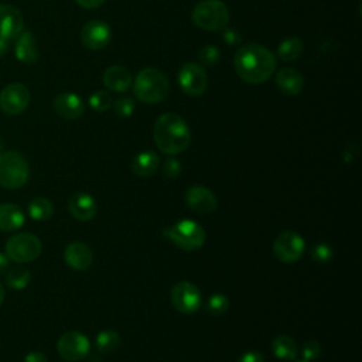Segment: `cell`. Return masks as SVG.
Wrapping results in <instances>:
<instances>
[{
    "label": "cell",
    "instance_id": "1",
    "mask_svg": "<svg viewBox=\"0 0 362 362\" xmlns=\"http://www.w3.org/2000/svg\"><path fill=\"white\" fill-rule=\"evenodd\" d=\"M233 67L239 78L248 84L266 82L276 70V57L261 44L243 46L235 54Z\"/></svg>",
    "mask_w": 362,
    "mask_h": 362
},
{
    "label": "cell",
    "instance_id": "2",
    "mask_svg": "<svg viewBox=\"0 0 362 362\" xmlns=\"http://www.w3.org/2000/svg\"><path fill=\"white\" fill-rule=\"evenodd\" d=\"M153 138L162 153L176 156L190 146L191 131L180 115L167 112L157 117L153 128Z\"/></svg>",
    "mask_w": 362,
    "mask_h": 362
},
{
    "label": "cell",
    "instance_id": "3",
    "mask_svg": "<svg viewBox=\"0 0 362 362\" xmlns=\"http://www.w3.org/2000/svg\"><path fill=\"white\" fill-rule=\"evenodd\" d=\"M134 92L143 103H160L169 96L170 84L160 70L149 67L138 74L134 82Z\"/></svg>",
    "mask_w": 362,
    "mask_h": 362
},
{
    "label": "cell",
    "instance_id": "4",
    "mask_svg": "<svg viewBox=\"0 0 362 362\" xmlns=\"http://www.w3.org/2000/svg\"><path fill=\"white\" fill-rule=\"evenodd\" d=\"M30 177V167L26 157L16 152L0 153V187L6 190L22 188Z\"/></svg>",
    "mask_w": 362,
    "mask_h": 362
},
{
    "label": "cell",
    "instance_id": "5",
    "mask_svg": "<svg viewBox=\"0 0 362 362\" xmlns=\"http://www.w3.org/2000/svg\"><path fill=\"white\" fill-rule=\"evenodd\" d=\"M163 236L183 250V251H197L202 248L205 243V229L191 219H181L174 225L163 229Z\"/></svg>",
    "mask_w": 362,
    "mask_h": 362
},
{
    "label": "cell",
    "instance_id": "6",
    "mask_svg": "<svg viewBox=\"0 0 362 362\" xmlns=\"http://www.w3.org/2000/svg\"><path fill=\"white\" fill-rule=\"evenodd\" d=\"M191 18L197 27L205 32H219L229 23V11L221 0H202L194 8Z\"/></svg>",
    "mask_w": 362,
    "mask_h": 362
},
{
    "label": "cell",
    "instance_id": "7",
    "mask_svg": "<svg viewBox=\"0 0 362 362\" xmlns=\"http://www.w3.org/2000/svg\"><path fill=\"white\" fill-rule=\"evenodd\" d=\"M41 240L36 235L29 232H20L13 235L8 240L5 254L11 259V262L22 265L37 259L41 254Z\"/></svg>",
    "mask_w": 362,
    "mask_h": 362
},
{
    "label": "cell",
    "instance_id": "8",
    "mask_svg": "<svg viewBox=\"0 0 362 362\" xmlns=\"http://www.w3.org/2000/svg\"><path fill=\"white\" fill-rule=\"evenodd\" d=\"M304 250V239L295 231H283L273 244V254L283 264L297 262L303 257Z\"/></svg>",
    "mask_w": 362,
    "mask_h": 362
},
{
    "label": "cell",
    "instance_id": "9",
    "mask_svg": "<svg viewBox=\"0 0 362 362\" xmlns=\"http://www.w3.org/2000/svg\"><path fill=\"white\" fill-rule=\"evenodd\" d=\"M30 91L20 82L6 85L0 92V109L9 116L23 113L30 103Z\"/></svg>",
    "mask_w": 362,
    "mask_h": 362
},
{
    "label": "cell",
    "instance_id": "10",
    "mask_svg": "<svg viewBox=\"0 0 362 362\" xmlns=\"http://www.w3.org/2000/svg\"><path fill=\"white\" fill-rule=\"evenodd\" d=\"M179 84L184 93L200 96L207 91L208 75L201 64L187 63L179 71Z\"/></svg>",
    "mask_w": 362,
    "mask_h": 362
},
{
    "label": "cell",
    "instance_id": "11",
    "mask_svg": "<svg viewBox=\"0 0 362 362\" xmlns=\"http://www.w3.org/2000/svg\"><path fill=\"white\" fill-rule=\"evenodd\" d=\"M58 354L68 362H78L88 356L91 345L89 340L79 331H68L63 334L57 342Z\"/></svg>",
    "mask_w": 362,
    "mask_h": 362
},
{
    "label": "cell",
    "instance_id": "12",
    "mask_svg": "<svg viewBox=\"0 0 362 362\" xmlns=\"http://www.w3.org/2000/svg\"><path fill=\"white\" fill-rule=\"evenodd\" d=\"M172 303L177 311L184 314H193L200 310L202 304V296L200 289L191 282L177 283L170 293Z\"/></svg>",
    "mask_w": 362,
    "mask_h": 362
},
{
    "label": "cell",
    "instance_id": "13",
    "mask_svg": "<svg viewBox=\"0 0 362 362\" xmlns=\"http://www.w3.org/2000/svg\"><path fill=\"white\" fill-rule=\"evenodd\" d=\"M81 43L88 50H102L105 49L112 40V30L109 25L102 20H92L88 22L81 30Z\"/></svg>",
    "mask_w": 362,
    "mask_h": 362
},
{
    "label": "cell",
    "instance_id": "14",
    "mask_svg": "<svg viewBox=\"0 0 362 362\" xmlns=\"http://www.w3.org/2000/svg\"><path fill=\"white\" fill-rule=\"evenodd\" d=\"M25 30L22 12L12 5H0V37L15 40Z\"/></svg>",
    "mask_w": 362,
    "mask_h": 362
},
{
    "label": "cell",
    "instance_id": "15",
    "mask_svg": "<svg viewBox=\"0 0 362 362\" xmlns=\"http://www.w3.org/2000/svg\"><path fill=\"white\" fill-rule=\"evenodd\" d=\"M186 202L190 209L197 214H211L216 209V198L204 186H193L186 193Z\"/></svg>",
    "mask_w": 362,
    "mask_h": 362
},
{
    "label": "cell",
    "instance_id": "16",
    "mask_svg": "<svg viewBox=\"0 0 362 362\" xmlns=\"http://www.w3.org/2000/svg\"><path fill=\"white\" fill-rule=\"evenodd\" d=\"M54 112L68 120L79 119L85 112V105L82 102V98L72 92H64L56 96L53 102Z\"/></svg>",
    "mask_w": 362,
    "mask_h": 362
},
{
    "label": "cell",
    "instance_id": "17",
    "mask_svg": "<svg viewBox=\"0 0 362 362\" xmlns=\"http://www.w3.org/2000/svg\"><path fill=\"white\" fill-rule=\"evenodd\" d=\"M64 259L70 268L82 272L91 268L93 262V255L88 245L75 240V243L67 245L64 251Z\"/></svg>",
    "mask_w": 362,
    "mask_h": 362
},
{
    "label": "cell",
    "instance_id": "18",
    "mask_svg": "<svg viewBox=\"0 0 362 362\" xmlns=\"http://www.w3.org/2000/svg\"><path fill=\"white\" fill-rule=\"evenodd\" d=\"M103 84L109 91L122 93L127 92L134 82V77L128 68L122 65H110L102 75Z\"/></svg>",
    "mask_w": 362,
    "mask_h": 362
},
{
    "label": "cell",
    "instance_id": "19",
    "mask_svg": "<svg viewBox=\"0 0 362 362\" xmlns=\"http://www.w3.org/2000/svg\"><path fill=\"white\" fill-rule=\"evenodd\" d=\"M68 209L71 215L82 222L91 221L98 211L95 198L88 193H77L70 198Z\"/></svg>",
    "mask_w": 362,
    "mask_h": 362
},
{
    "label": "cell",
    "instance_id": "20",
    "mask_svg": "<svg viewBox=\"0 0 362 362\" xmlns=\"http://www.w3.org/2000/svg\"><path fill=\"white\" fill-rule=\"evenodd\" d=\"M15 54L16 58L23 64H34L39 60V49L36 37L30 30H23L16 37L15 44Z\"/></svg>",
    "mask_w": 362,
    "mask_h": 362
},
{
    "label": "cell",
    "instance_id": "21",
    "mask_svg": "<svg viewBox=\"0 0 362 362\" xmlns=\"http://www.w3.org/2000/svg\"><path fill=\"white\" fill-rule=\"evenodd\" d=\"M276 85L286 95H299L304 89V78L295 68H283L276 74Z\"/></svg>",
    "mask_w": 362,
    "mask_h": 362
},
{
    "label": "cell",
    "instance_id": "22",
    "mask_svg": "<svg viewBox=\"0 0 362 362\" xmlns=\"http://www.w3.org/2000/svg\"><path fill=\"white\" fill-rule=\"evenodd\" d=\"M25 212L19 205L0 204V231L13 232L25 225Z\"/></svg>",
    "mask_w": 362,
    "mask_h": 362
},
{
    "label": "cell",
    "instance_id": "23",
    "mask_svg": "<svg viewBox=\"0 0 362 362\" xmlns=\"http://www.w3.org/2000/svg\"><path fill=\"white\" fill-rule=\"evenodd\" d=\"M160 159L153 150L141 152L132 162V172L138 177H150L159 169Z\"/></svg>",
    "mask_w": 362,
    "mask_h": 362
},
{
    "label": "cell",
    "instance_id": "24",
    "mask_svg": "<svg viewBox=\"0 0 362 362\" xmlns=\"http://www.w3.org/2000/svg\"><path fill=\"white\" fill-rule=\"evenodd\" d=\"M272 352L278 359L283 361H295L297 356V345L296 341L290 335H278L272 341Z\"/></svg>",
    "mask_w": 362,
    "mask_h": 362
},
{
    "label": "cell",
    "instance_id": "25",
    "mask_svg": "<svg viewBox=\"0 0 362 362\" xmlns=\"http://www.w3.org/2000/svg\"><path fill=\"white\" fill-rule=\"evenodd\" d=\"M54 214L53 202L46 197H37L29 202V215L34 221H47Z\"/></svg>",
    "mask_w": 362,
    "mask_h": 362
},
{
    "label": "cell",
    "instance_id": "26",
    "mask_svg": "<svg viewBox=\"0 0 362 362\" xmlns=\"http://www.w3.org/2000/svg\"><path fill=\"white\" fill-rule=\"evenodd\" d=\"M32 273L25 266H13L8 271L6 285L13 290H23L30 283Z\"/></svg>",
    "mask_w": 362,
    "mask_h": 362
},
{
    "label": "cell",
    "instance_id": "27",
    "mask_svg": "<svg viewBox=\"0 0 362 362\" xmlns=\"http://www.w3.org/2000/svg\"><path fill=\"white\" fill-rule=\"evenodd\" d=\"M303 53V41L299 37H289L283 40L278 49V56L283 61H295Z\"/></svg>",
    "mask_w": 362,
    "mask_h": 362
},
{
    "label": "cell",
    "instance_id": "28",
    "mask_svg": "<svg viewBox=\"0 0 362 362\" xmlns=\"http://www.w3.org/2000/svg\"><path fill=\"white\" fill-rule=\"evenodd\" d=\"M96 349L102 354H110L120 345V335L113 330H103L96 337Z\"/></svg>",
    "mask_w": 362,
    "mask_h": 362
},
{
    "label": "cell",
    "instance_id": "29",
    "mask_svg": "<svg viewBox=\"0 0 362 362\" xmlns=\"http://www.w3.org/2000/svg\"><path fill=\"white\" fill-rule=\"evenodd\" d=\"M228 307H229V300L226 296L221 295V293H216V295H212L208 302H207V311L211 314V316H222L228 311Z\"/></svg>",
    "mask_w": 362,
    "mask_h": 362
},
{
    "label": "cell",
    "instance_id": "30",
    "mask_svg": "<svg viewBox=\"0 0 362 362\" xmlns=\"http://www.w3.org/2000/svg\"><path fill=\"white\" fill-rule=\"evenodd\" d=\"M88 103L96 112H106L112 106L113 101H112V96H110L109 92H106V91H96V92H93L89 96Z\"/></svg>",
    "mask_w": 362,
    "mask_h": 362
},
{
    "label": "cell",
    "instance_id": "31",
    "mask_svg": "<svg viewBox=\"0 0 362 362\" xmlns=\"http://www.w3.org/2000/svg\"><path fill=\"white\" fill-rule=\"evenodd\" d=\"M219 58H221V51L215 46H205L198 51V60L201 61L202 65L212 67L218 64Z\"/></svg>",
    "mask_w": 362,
    "mask_h": 362
},
{
    "label": "cell",
    "instance_id": "32",
    "mask_svg": "<svg viewBox=\"0 0 362 362\" xmlns=\"http://www.w3.org/2000/svg\"><path fill=\"white\" fill-rule=\"evenodd\" d=\"M113 105V110L119 117H129L134 110H135V101L129 96H124V98H119L117 101H115Z\"/></svg>",
    "mask_w": 362,
    "mask_h": 362
},
{
    "label": "cell",
    "instance_id": "33",
    "mask_svg": "<svg viewBox=\"0 0 362 362\" xmlns=\"http://www.w3.org/2000/svg\"><path fill=\"white\" fill-rule=\"evenodd\" d=\"M334 257V252H332V248L327 244H318L313 248L311 251V258L314 262H318V264H327Z\"/></svg>",
    "mask_w": 362,
    "mask_h": 362
},
{
    "label": "cell",
    "instance_id": "34",
    "mask_svg": "<svg viewBox=\"0 0 362 362\" xmlns=\"http://www.w3.org/2000/svg\"><path fill=\"white\" fill-rule=\"evenodd\" d=\"M321 354V345L318 341L316 340H310L307 342H304L303 348H302V355H303V359L310 362L316 358H318Z\"/></svg>",
    "mask_w": 362,
    "mask_h": 362
},
{
    "label": "cell",
    "instance_id": "35",
    "mask_svg": "<svg viewBox=\"0 0 362 362\" xmlns=\"http://www.w3.org/2000/svg\"><path fill=\"white\" fill-rule=\"evenodd\" d=\"M181 170H183V167H181V163L177 160V159H174V157H170V159H167L166 160V163H164V166H163V173H164V176L167 177V179H177L179 176H180V173H181Z\"/></svg>",
    "mask_w": 362,
    "mask_h": 362
},
{
    "label": "cell",
    "instance_id": "36",
    "mask_svg": "<svg viewBox=\"0 0 362 362\" xmlns=\"http://www.w3.org/2000/svg\"><path fill=\"white\" fill-rule=\"evenodd\" d=\"M236 362H265V356L259 351H248L240 355Z\"/></svg>",
    "mask_w": 362,
    "mask_h": 362
},
{
    "label": "cell",
    "instance_id": "37",
    "mask_svg": "<svg viewBox=\"0 0 362 362\" xmlns=\"http://www.w3.org/2000/svg\"><path fill=\"white\" fill-rule=\"evenodd\" d=\"M222 39L226 44L229 46H236L240 43V36L238 32H235L233 29H224V34H222Z\"/></svg>",
    "mask_w": 362,
    "mask_h": 362
},
{
    "label": "cell",
    "instance_id": "38",
    "mask_svg": "<svg viewBox=\"0 0 362 362\" xmlns=\"http://www.w3.org/2000/svg\"><path fill=\"white\" fill-rule=\"evenodd\" d=\"M75 2H77L81 8L91 11V9H98V8H101V6L103 5L105 0H75Z\"/></svg>",
    "mask_w": 362,
    "mask_h": 362
},
{
    "label": "cell",
    "instance_id": "39",
    "mask_svg": "<svg viewBox=\"0 0 362 362\" xmlns=\"http://www.w3.org/2000/svg\"><path fill=\"white\" fill-rule=\"evenodd\" d=\"M25 362H49L47 361V356L44 352H40V351H32L26 355L25 358Z\"/></svg>",
    "mask_w": 362,
    "mask_h": 362
},
{
    "label": "cell",
    "instance_id": "40",
    "mask_svg": "<svg viewBox=\"0 0 362 362\" xmlns=\"http://www.w3.org/2000/svg\"><path fill=\"white\" fill-rule=\"evenodd\" d=\"M11 268V259L6 257V254L0 252V275H4Z\"/></svg>",
    "mask_w": 362,
    "mask_h": 362
},
{
    "label": "cell",
    "instance_id": "41",
    "mask_svg": "<svg viewBox=\"0 0 362 362\" xmlns=\"http://www.w3.org/2000/svg\"><path fill=\"white\" fill-rule=\"evenodd\" d=\"M9 46H11V40L0 37V58H2L9 51Z\"/></svg>",
    "mask_w": 362,
    "mask_h": 362
},
{
    "label": "cell",
    "instance_id": "42",
    "mask_svg": "<svg viewBox=\"0 0 362 362\" xmlns=\"http://www.w3.org/2000/svg\"><path fill=\"white\" fill-rule=\"evenodd\" d=\"M5 295H6V292H5V287H4V285L0 283V306L4 304V300H5Z\"/></svg>",
    "mask_w": 362,
    "mask_h": 362
},
{
    "label": "cell",
    "instance_id": "43",
    "mask_svg": "<svg viewBox=\"0 0 362 362\" xmlns=\"http://www.w3.org/2000/svg\"><path fill=\"white\" fill-rule=\"evenodd\" d=\"M4 149H5V141L2 136H0V153L4 152Z\"/></svg>",
    "mask_w": 362,
    "mask_h": 362
},
{
    "label": "cell",
    "instance_id": "44",
    "mask_svg": "<svg viewBox=\"0 0 362 362\" xmlns=\"http://www.w3.org/2000/svg\"><path fill=\"white\" fill-rule=\"evenodd\" d=\"M293 362H307V361H304V359H303V361H293Z\"/></svg>",
    "mask_w": 362,
    "mask_h": 362
}]
</instances>
